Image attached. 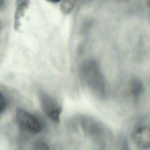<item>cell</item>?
Segmentation results:
<instances>
[{"label": "cell", "mask_w": 150, "mask_h": 150, "mask_svg": "<svg viewBox=\"0 0 150 150\" xmlns=\"http://www.w3.org/2000/svg\"><path fill=\"white\" fill-rule=\"evenodd\" d=\"M81 74L83 80L93 93L101 97H105V81L97 61H85L81 67Z\"/></svg>", "instance_id": "cell-1"}, {"label": "cell", "mask_w": 150, "mask_h": 150, "mask_svg": "<svg viewBox=\"0 0 150 150\" xmlns=\"http://www.w3.org/2000/svg\"><path fill=\"white\" fill-rule=\"evenodd\" d=\"M16 119L20 127L30 134H38L43 129V124L41 121L26 111L22 109L18 110Z\"/></svg>", "instance_id": "cell-2"}, {"label": "cell", "mask_w": 150, "mask_h": 150, "mask_svg": "<svg viewBox=\"0 0 150 150\" xmlns=\"http://www.w3.org/2000/svg\"><path fill=\"white\" fill-rule=\"evenodd\" d=\"M38 97L40 106L46 114L54 122H59L62 110L57 100L44 92H40Z\"/></svg>", "instance_id": "cell-3"}, {"label": "cell", "mask_w": 150, "mask_h": 150, "mask_svg": "<svg viewBox=\"0 0 150 150\" xmlns=\"http://www.w3.org/2000/svg\"><path fill=\"white\" fill-rule=\"evenodd\" d=\"M134 142L141 150L150 149V127L147 126L138 127L133 133Z\"/></svg>", "instance_id": "cell-4"}, {"label": "cell", "mask_w": 150, "mask_h": 150, "mask_svg": "<svg viewBox=\"0 0 150 150\" xmlns=\"http://www.w3.org/2000/svg\"><path fill=\"white\" fill-rule=\"evenodd\" d=\"M30 4L28 1H17L16 3V9L14 15V27L15 31H18L21 26V18L24 16L25 13Z\"/></svg>", "instance_id": "cell-5"}, {"label": "cell", "mask_w": 150, "mask_h": 150, "mask_svg": "<svg viewBox=\"0 0 150 150\" xmlns=\"http://www.w3.org/2000/svg\"><path fill=\"white\" fill-rule=\"evenodd\" d=\"M129 92L134 97H138L143 91V85L137 77H134L129 82Z\"/></svg>", "instance_id": "cell-6"}, {"label": "cell", "mask_w": 150, "mask_h": 150, "mask_svg": "<svg viewBox=\"0 0 150 150\" xmlns=\"http://www.w3.org/2000/svg\"><path fill=\"white\" fill-rule=\"evenodd\" d=\"M76 4L75 1H64L61 5V8L65 14H69L73 10Z\"/></svg>", "instance_id": "cell-7"}, {"label": "cell", "mask_w": 150, "mask_h": 150, "mask_svg": "<svg viewBox=\"0 0 150 150\" xmlns=\"http://www.w3.org/2000/svg\"><path fill=\"white\" fill-rule=\"evenodd\" d=\"M34 150H51L48 144L43 141H38L34 145Z\"/></svg>", "instance_id": "cell-8"}, {"label": "cell", "mask_w": 150, "mask_h": 150, "mask_svg": "<svg viewBox=\"0 0 150 150\" xmlns=\"http://www.w3.org/2000/svg\"><path fill=\"white\" fill-rule=\"evenodd\" d=\"M6 105V99L2 93L0 92V114L2 113L5 110Z\"/></svg>", "instance_id": "cell-9"}, {"label": "cell", "mask_w": 150, "mask_h": 150, "mask_svg": "<svg viewBox=\"0 0 150 150\" xmlns=\"http://www.w3.org/2000/svg\"><path fill=\"white\" fill-rule=\"evenodd\" d=\"M2 29V24L1 23V21H0V33H1V31Z\"/></svg>", "instance_id": "cell-10"}, {"label": "cell", "mask_w": 150, "mask_h": 150, "mask_svg": "<svg viewBox=\"0 0 150 150\" xmlns=\"http://www.w3.org/2000/svg\"><path fill=\"white\" fill-rule=\"evenodd\" d=\"M148 6H149V8L150 9V0L148 1Z\"/></svg>", "instance_id": "cell-11"}]
</instances>
